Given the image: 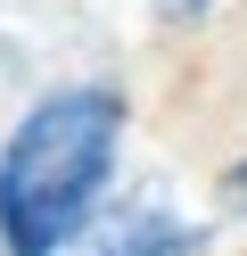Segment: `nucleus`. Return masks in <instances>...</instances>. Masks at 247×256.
Segmentation results:
<instances>
[{
	"label": "nucleus",
	"instance_id": "f03ea898",
	"mask_svg": "<svg viewBox=\"0 0 247 256\" xmlns=\"http://www.w3.org/2000/svg\"><path fill=\"white\" fill-rule=\"evenodd\" d=\"M82 240H91V256H181V248H198V232L173 223L165 206H115V215L82 223Z\"/></svg>",
	"mask_w": 247,
	"mask_h": 256
},
{
	"label": "nucleus",
	"instance_id": "7ed1b4c3",
	"mask_svg": "<svg viewBox=\"0 0 247 256\" xmlns=\"http://www.w3.org/2000/svg\"><path fill=\"white\" fill-rule=\"evenodd\" d=\"M206 8H214V0H157V17H165V25H198Z\"/></svg>",
	"mask_w": 247,
	"mask_h": 256
},
{
	"label": "nucleus",
	"instance_id": "f257e3e1",
	"mask_svg": "<svg viewBox=\"0 0 247 256\" xmlns=\"http://www.w3.org/2000/svg\"><path fill=\"white\" fill-rule=\"evenodd\" d=\"M115 140H124V91L115 83H66L0 149V240L8 256H58L82 240L99 215V190L115 174Z\"/></svg>",
	"mask_w": 247,
	"mask_h": 256
},
{
	"label": "nucleus",
	"instance_id": "20e7f679",
	"mask_svg": "<svg viewBox=\"0 0 247 256\" xmlns=\"http://www.w3.org/2000/svg\"><path fill=\"white\" fill-rule=\"evenodd\" d=\"M223 198H231V206H247V157H239V166L223 174Z\"/></svg>",
	"mask_w": 247,
	"mask_h": 256
}]
</instances>
